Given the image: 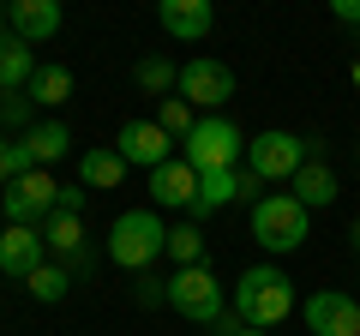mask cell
Returning <instances> with one entry per match:
<instances>
[{
  "label": "cell",
  "mask_w": 360,
  "mask_h": 336,
  "mask_svg": "<svg viewBox=\"0 0 360 336\" xmlns=\"http://www.w3.org/2000/svg\"><path fill=\"white\" fill-rule=\"evenodd\" d=\"M312 234V210L295 193H264L252 198V240L264 252H300Z\"/></svg>",
  "instance_id": "3957f363"
},
{
  "label": "cell",
  "mask_w": 360,
  "mask_h": 336,
  "mask_svg": "<svg viewBox=\"0 0 360 336\" xmlns=\"http://www.w3.org/2000/svg\"><path fill=\"white\" fill-rule=\"evenodd\" d=\"M156 25L174 42H205L210 25H217V6L210 0H156Z\"/></svg>",
  "instance_id": "4fadbf2b"
},
{
  "label": "cell",
  "mask_w": 360,
  "mask_h": 336,
  "mask_svg": "<svg viewBox=\"0 0 360 336\" xmlns=\"http://www.w3.org/2000/svg\"><path fill=\"white\" fill-rule=\"evenodd\" d=\"M240 330H246V324H240V318H234V312H222V318H217V324H210V336H240Z\"/></svg>",
  "instance_id": "f1b7e54d"
},
{
  "label": "cell",
  "mask_w": 360,
  "mask_h": 336,
  "mask_svg": "<svg viewBox=\"0 0 360 336\" xmlns=\"http://www.w3.org/2000/svg\"><path fill=\"white\" fill-rule=\"evenodd\" d=\"M132 300L139 306H168V283H156V276L139 271V283H132Z\"/></svg>",
  "instance_id": "4316f807"
},
{
  "label": "cell",
  "mask_w": 360,
  "mask_h": 336,
  "mask_svg": "<svg viewBox=\"0 0 360 336\" xmlns=\"http://www.w3.org/2000/svg\"><path fill=\"white\" fill-rule=\"evenodd\" d=\"M37 72H42V60H37L30 42H18V37L0 42V91H30V78H37Z\"/></svg>",
  "instance_id": "ac0fdd59"
},
{
  "label": "cell",
  "mask_w": 360,
  "mask_h": 336,
  "mask_svg": "<svg viewBox=\"0 0 360 336\" xmlns=\"http://www.w3.org/2000/svg\"><path fill=\"white\" fill-rule=\"evenodd\" d=\"M60 217H84V186H60Z\"/></svg>",
  "instance_id": "83f0119b"
},
{
  "label": "cell",
  "mask_w": 360,
  "mask_h": 336,
  "mask_svg": "<svg viewBox=\"0 0 360 336\" xmlns=\"http://www.w3.org/2000/svg\"><path fill=\"white\" fill-rule=\"evenodd\" d=\"M354 78H360V66H354Z\"/></svg>",
  "instance_id": "d6a6232c"
},
{
  "label": "cell",
  "mask_w": 360,
  "mask_h": 336,
  "mask_svg": "<svg viewBox=\"0 0 360 336\" xmlns=\"http://www.w3.org/2000/svg\"><path fill=\"white\" fill-rule=\"evenodd\" d=\"M18 144L30 150V162H37V168H49V162H60V156L72 150V132H66L60 120H42V127H30Z\"/></svg>",
  "instance_id": "d6986e66"
},
{
  "label": "cell",
  "mask_w": 360,
  "mask_h": 336,
  "mask_svg": "<svg viewBox=\"0 0 360 336\" xmlns=\"http://www.w3.org/2000/svg\"><path fill=\"white\" fill-rule=\"evenodd\" d=\"M264 181H252L246 168H217V174H198V198H193V217H217V210H229L234 198H252ZM264 198V193H258Z\"/></svg>",
  "instance_id": "7c38bea8"
},
{
  "label": "cell",
  "mask_w": 360,
  "mask_h": 336,
  "mask_svg": "<svg viewBox=\"0 0 360 336\" xmlns=\"http://www.w3.org/2000/svg\"><path fill=\"white\" fill-rule=\"evenodd\" d=\"M0 210H6V222H18V228H37V222H49L54 210H60V181H54L49 168H30L25 181H13L0 193Z\"/></svg>",
  "instance_id": "52a82bcc"
},
{
  "label": "cell",
  "mask_w": 360,
  "mask_h": 336,
  "mask_svg": "<svg viewBox=\"0 0 360 336\" xmlns=\"http://www.w3.org/2000/svg\"><path fill=\"white\" fill-rule=\"evenodd\" d=\"M30 103H42V108H60L66 96H72V72H66V66H42L37 78H30Z\"/></svg>",
  "instance_id": "ffe728a7"
},
{
  "label": "cell",
  "mask_w": 360,
  "mask_h": 336,
  "mask_svg": "<svg viewBox=\"0 0 360 336\" xmlns=\"http://www.w3.org/2000/svg\"><path fill=\"white\" fill-rule=\"evenodd\" d=\"M115 150H120L127 168H162V162H174V138H168L156 120H127V127L115 132Z\"/></svg>",
  "instance_id": "30bf717a"
},
{
  "label": "cell",
  "mask_w": 360,
  "mask_h": 336,
  "mask_svg": "<svg viewBox=\"0 0 360 336\" xmlns=\"http://www.w3.org/2000/svg\"><path fill=\"white\" fill-rule=\"evenodd\" d=\"M240 336H264V330H252V324H246V330H240Z\"/></svg>",
  "instance_id": "1f68e13d"
},
{
  "label": "cell",
  "mask_w": 360,
  "mask_h": 336,
  "mask_svg": "<svg viewBox=\"0 0 360 336\" xmlns=\"http://www.w3.org/2000/svg\"><path fill=\"white\" fill-rule=\"evenodd\" d=\"M156 252H168V228L156 210H120L115 222H108V264H120V271H150Z\"/></svg>",
  "instance_id": "7a4b0ae2"
},
{
  "label": "cell",
  "mask_w": 360,
  "mask_h": 336,
  "mask_svg": "<svg viewBox=\"0 0 360 336\" xmlns=\"http://www.w3.org/2000/svg\"><path fill=\"white\" fill-rule=\"evenodd\" d=\"M78 181H84V193H115V186L127 181V162H120V150H108V144L84 150V156H78Z\"/></svg>",
  "instance_id": "e0dca14e"
},
{
  "label": "cell",
  "mask_w": 360,
  "mask_h": 336,
  "mask_svg": "<svg viewBox=\"0 0 360 336\" xmlns=\"http://www.w3.org/2000/svg\"><path fill=\"white\" fill-rule=\"evenodd\" d=\"M132 78H139V91H150V96H168V91H180V66H174V60H162V54L139 60V66H132Z\"/></svg>",
  "instance_id": "7402d4cb"
},
{
  "label": "cell",
  "mask_w": 360,
  "mask_h": 336,
  "mask_svg": "<svg viewBox=\"0 0 360 336\" xmlns=\"http://www.w3.org/2000/svg\"><path fill=\"white\" fill-rule=\"evenodd\" d=\"M0 127H25L30 132V96L25 91H0Z\"/></svg>",
  "instance_id": "484cf974"
},
{
  "label": "cell",
  "mask_w": 360,
  "mask_h": 336,
  "mask_svg": "<svg viewBox=\"0 0 360 336\" xmlns=\"http://www.w3.org/2000/svg\"><path fill=\"white\" fill-rule=\"evenodd\" d=\"M6 25H13L18 42L42 49V42L60 37V0H13V6H6Z\"/></svg>",
  "instance_id": "5bb4252c"
},
{
  "label": "cell",
  "mask_w": 360,
  "mask_h": 336,
  "mask_svg": "<svg viewBox=\"0 0 360 336\" xmlns=\"http://www.w3.org/2000/svg\"><path fill=\"white\" fill-rule=\"evenodd\" d=\"M168 306H174L186 324H205V330H210V324L229 312V288L217 283L210 264H193V271H174V276H168Z\"/></svg>",
  "instance_id": "5b68a950"
},
{
  "label": "cell",
  "mask_w": 360,
  "mask_h": 336,
  "mask_svg": "<svg viewBox=\"0 0 360 336\" xmlns=\"http://www.w3.org/2000/svg\"><path fill=\"white\" fill-rule=\"evenodd\" d=\"M300 318L312 336H360V300L342 288H319V295H307Z\"/></svg>",
  "instance_id": "9c48e42d"
},
{
  "label": "cell",
  "mask_w": 360,
  "mask_h": 336,
  "mask_svg": "<svg viewBox=\"0 0 360 336\" xmlns=\"http://www.w3.org/2000/svg\"><path fill=\"white\" fill-rule=\"evenodd\" d=\"M234 96V66L210 60V54H198V60L180 66V103H193V108H222Z\"/></svg>",
  "instance_id": "ba28073f"
},
{
  "label": "cell",
  "mask_w": 360,
  "mask_h": 336,
  "mask_svg": "<svg viewBox=\"0 0 360 336\" xmlns=\"http://www.w3.org/2000/svg\"><path fill=\"white\" fill-rule=\"evenodd\" d=\"M156 127H162L174 144H186V138H193V127H198V108L180 103V96H162V103H156Z\"/></svg>",
  "instance_id": "44dd1931"
},
{
  "label": "cell",
  "mask_w": 360,
  "mask_h": 336,
  "mask_svg": "<svg viewBox=\"0 0 360 336\" xmlns=\"http://www.w3.org/2000/svg\"><path fill=\"white\" fill-rule=\"evenodd\" d=\"M6 37H13V25H6V6H0V42H6Z\"/></svg>",
  "instance_id": "f546056e"
},
{
  "label": "cell",
  "mask_w": 360,
  "mask_h": 336,
  "mask_svg": "<svg viewBox=\"0 0 360 336\" xmlns=\"http://www.w3.org/2000/svg\"><path fill=\"white\" fill-rule=\"evenodd\" d=\"M312 156H324V138H300V132L270 127L258 138H246V174L252 181H295L300 162H312Z\"/></svg>",
  "instance_id": "277c9868"
},
{
  "label": "cell",
  "mask_w": 360,
  "mask_h": 336,
  "mask_svg": "<svg viewBox=\"0 0 360 336\" xmlns=\"http://www.w3.org/2000/svg\"><path fill=\"white\" fill-rule=\"evenodd\" d=\"M336 193H342V186H336V174H330V162H324V156L300 162V174H295V198H300L307 210H330Z\"/></svg>",
  "instance_id": "2e32d148"
},
{
  "label": "cell",
  "mask_w": 360,
  "mask_h": 336,
  "mask_svg": "<svg viewBox=\"0 0 360 336\" xmlns=\"http://www.w3.org/2000/svg\"><path fill=\"white\" fill-rule=\"evenodd\" d=\"M150 198H156V205H168V210H193V198H198V168L186 162V156L150 168Z\"/></svg>",
  "instance_id": "9a60e30c"
},
{
  "label": "cell",
  "mask_w": 360,
  "mask_h": 336,
  "mask_svg": "<svg viewBox=\"0 0 360 336\" xmlns=\"http://www.w3.org/2000/svg\"><path fill=\"white\" fill-rule=\"evenodd\" d=\"M186 162H193L198 174L240 168V162H246V132L234 127L229 115H205V120L193 127V138H186Z\"/></svg>",
  "instance_id": "8992f818"
},
{
  "label": "cell",
  "mask_w": 360,
  "mask_h": 336,
  "mask_svg": "<svg viewBox=\"0 0 360 336\" xmlns=\"http://www.w3.org/2000/svg\"><path fill=\"white\" fill-rule=\"evenodd\" d=\"M348 240H354V252H360V217H354V228H348Z\"/></svg>",
  "instance_id": "4dcf8cb0"
},
{
  "label": "cell",
  "mask_w": 360,
  "mask_h": 336,
  "mask_svg": "<svg viewBox=\"0 0 360 336\" xmlns=\"http://www.w3.org/2000/svg\"><path fill=\"white\" fill-rule=\"evenodd\" d=\"M229 312L240 324H252V330H276V324L295 312V283H288V271H276V264H246L240 283L229 288Z\"/></svg>",
  "instance_id": "6da1fadb"
},
{
  "label": "cell",
  "mask_w": 360,
  "mask_h": 336,
  "mask_svg": "<svg viewBox=\"0 0 360 336\" xmlns=\"http://www.w3.org/2000/svg\"><path fill=\"white\" fill-rule=\"evenodd\" d=\"M30 168H37V162H30V150H25V144H13V138H0V186H13V181H25Z\"/></svg>",
  "instance_id": "d4e9b609"
},
{
  "label": "cell",
  "mask_w": 360,
  "mask_h": 336,
  "mask_svg": "<svg viewBox=\"0 0 360 336\" xmlns=\"http://www.w3.org/2000/svg\"><path fill=\"white\" fill-rule=\"evenodd\" d=\"M66 288H72V271H66V264H42V271L30 276V300H42V306L66 300Z\"/></svg>",
  "instance_id": "cb8c5ba5"
},
{
  "label": "cell",
  "mask_w": 360,
  "mask_h": 336,
  "mask_svg": "<svg viewBox=\"0 0 360 336\" xmlns=\"http://www.w3.org/2000/svg\"><path fill=\"white\" fill-rule=\"evenodd\" d=\"M168 259H174L180 271L210 264V259H205V234H198V222H180V228H168Z\"/></svg>",
  "instance_id": "603a6c76"
},
{
  "label": "cell",
  "mask_w": 360,
  "mask_h": 336,
  "mask_svg": "<svg viewBox=\"0 0 360 336\" xmlns=\"http://www.w3.org/2000/svg\"><path fill=\"white\" fill-rule=\"evenodd\" d=\"M42 264H49V240H42V228H18V222H6V228H0V276L30 283Z\"/></svg>",
  "instance_id": "8fae6325"
}]
</instances>
